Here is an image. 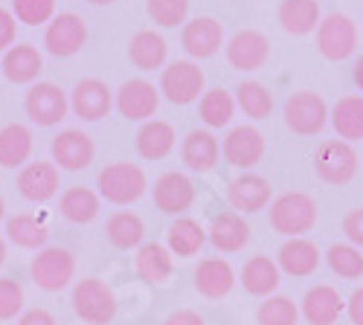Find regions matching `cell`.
<instances>
[{
  "label": "cell",
  "instance_id": "5bb4252c",
  "mask_svg": "<svg viewBox=\"0 0 363 325\" xmlns=\"http://www.w3.org/2000/svg\"><path fill=\"white\" fill-rule=\"evenodd\" d=\"M267 58H270V44L259 29H241L227 41V62L241 73H253L264 67Z\"/></svg>",
  "mask_w": 363,
  "mask_h": 325
},
{
  "label": "cell",
  "instance_id": "ac0fdd59",
  "mask_svg": "<svg viewBox=\"0 0 363 325\" xmlns=\"http://www.w3.org/2000/svg\"><path fill=\"white\" fill-rule=\"evenodd\" d=\"M151 198H155V206L166 215H184L189 206L195 203V186L186 174L180 171H166L160 181L151 189Z\"/></svg>",
  "mask_w": 363,
  "mask_h": 325
},
{
  "label": "cell",
  "instance_id": "7bdbcfd3",
  "mask_svg": "<svg viewBox=\"0 0 363 325\" xmlns=\"http://www.w3.org/2000/svg\"><path fill=\"white\" fill-rule=\"evenodd\" d=\"M23 311V287L15 279H0V319H15Z\"/></svg>",
  "mask_w": 363,
  "mask_h": 325
},
{
  "label": "cell",
  "instance_id": "ffe728a7",
  "mask_svg": "<svg viewBox=\"0 0 363 325\" xmlns=\"http://www.w3.org/2000/svg\"><path fill=\"white\" fill-rule=\"evenodd\" d=\"M235 287V270L227 258L209 256L201 258L195 268V290L206 300H224L227 293Z\"/></svg>",
  "mask_w": 363,
  "mask_h": 325
},
{
  "label": "cell",
  "instance_id": "4fadbf2b",
  "mask_svg": "<svg viewBox=\"0 0 363 325\" xmlns=\"http://www.w3.org/2000/svg\"><path fill=\"white\" fill-rule=\"evenodd\" d=\"M113 108V91L102 79H82L70 93V110L84 122H99Z\"/></svg>",
  "mask_w": 363,
  "mask_h": 325
},
{
  "label": "cell",
  "instance_id": "4dcf8cb0",
  "mask_svg": "<svg viewBox=\"0 0 363 325\" xmlns=\"http://www.w3.org/2000/svg\"><path fill=\"white\" fill-rule=\"evenodd\" d=\"M331 128L340 139H363V96H343L328 113Z\"/></svg>",
  "mask_w": 363,
  "mask_h": 325
},
{
  "label": "cell",
  "instance_id": "d6a6232c",
  "mask_svg": "<svg viewBox=\"0 0 363 325\" xmlns=\"http://www.w3.org/2000/svg\"><path fill=\"white\" fill-rule=\"evenodd\" d=\"M137 273L148 285H163L172 276V250L166 244L148 241L137 250Z\"/></svg>",
  "mask_w": 363,
  "mask_h": 325
},
{
  "label": "cell",
  "instance_id": "c3c4849f",
  "mask_svg": "<svg viewBox=\"0 0 363 325\" xmlns=\"http://www.w3.org/2000/svg\"><path fill=\"white\" fill-rule=\"evenodd\" d=\"M346 314L352 319V325H363V287H357L349 302H346Z\"/></svg>",
  "mask_w": 363,
  "mask_h": 325
},
{
  "label": "cell",
  "instance_id": "f35d334b",
  "mask_svg": "<svg viewBox=\"0 0 363 325\" xmlns=\"http://www.w3.org/2000/svg\"><path fill=\"white\" fill-rule=\"evenodd\" d=\"M331 273L340 279H360L363 276V250L354 244H331L325 253Z\"/></svg>",
  "mask_w": 363,
  "mask_h": 325
},
{
  "label": "cell",
  "instance_id": "277c9868",
  "mask_svg": "<svg viewBox=\"0 0 363 325\" xmlns=\"http://www.w3.org/2000/svg\"><path fill=\"white\" fill-rule=\"evenodd\" d=\"M314 171L323 183L346 186L357 174V152L346 139H325L317 145L314 154Z\"/></svg>",
  "mask_w": 363,
  "mask_h": 325
},
{
  "label": "cell",
  "instance_id": "5b68a950",
  "mask_svg": "<svg viewBox=\"0 0 363 325\" xmlns=\"http://www.w3.org/2000/svg\"><path fill=\"white\" fill-rule=\"evenodd\" d=\"M23 108L35 125L52 128V125H62V120H67L70 96L52 81H35L23 96Z\"/></svg>",
  "mask_w": 363,
  "mask_h": 325
},
{
  "label": "cell",
  "instance_id": "8d00e7d4",
  "mask_svg": "<svg viewBox=\"0 0 363 325\" xmlns=\"http://www.w3.org/2000/svg\"><path fill=\"white\" fill-rule=\"evenodd\" d=\"M235 96L227 93L224 87H213V91H203L201 96V122L209 128H224L233 122V113H235Z\"/></svg>",
  "mask_w": 363,
  "mask_h": 325
},
{
  "label": "cell",
  "instance_id": "9c48e42d",
  "mask_svg": "<svg viewBox=\"0 0 363 325\" xmlns=\"http://www.w3.org/2000/svg\"><path fill=\"white\" fill-rule=\"evenodd\" d=\"M203 93V70L195 62H172L160 73V96L172 105H189Z\"/></svg>",
  "mask_w": 363,
  "mask_h": 325
},
{
  "label": "cell",
  "instance_id": "f907efd6",
  "mask_svg": "<svg viewBox=\"0 0 363 325\" xmlns=\"http://www.w3.org/2000/svg\"><path fill=\"white\" fill-rule=\"evenodd\" d=\"M4 261H6V241L0 239V268H4Z\"/></svg>",
  "mask_w": 363,
  "mask_h": 325
},
{
  "label": "cell",
  "instance_id": "30bf717a",
  "mask_svg": "<svg viewBox=\"0 0 363 325\" xmlns=\"http://www.w3.org/2000/svg\"><path fill=\"white\" fill-rule=\"evenodd\" d=\"M157 105H160V87H155L145 79H128L113 93V108L131 122H148V116H155Z\"/></svg>",
  "mask_w": 363,
  "mask_h": 325
},
{
  "label": "cell",
  "instance_id": "f6af8a7d",
  "mask_svg": "<svg viewBox=\"0 0 363 325\" xmlns=\"http://www.w3.org/2000/svg\"><path fill=\"white\" fill-rule=\"evenodd\" d=\"M15 33H18V21L9 9H0V52H6L15 44Z\"/></svg>",
  "mask_w": 363,
  "mask_h": 325
},
{
  "label": "cell",
  "instance_id": "f5cc1de1",
  "mask_svg": "<svg viewBox=\"0 0 363 325\" xmlns=\"http://www.w3.org/2000/svg\"><path fill=\"white\" fill-rule=\"evenodd\" d=\"M6 218V203H4V198H0V221Z\"/></svg>",
  "mask_w": 363,
  "mask_h": 325
},
{
  "label": "cell",
  "instance_id": "7dc6e473",
  "mask_svg": "<svg viewBox=\"0 0 363 325\" xmlns=\"http://www.w3.org/2000/svg\"><path fill=\"white\" fill-rule=\"evenodd\" d=\"M18 325H55V317L44 308H29V311L21 314Z\"/></svg>",
  "mask_w": 363,
  "mask_h": 325
},
{
  "label": "cell",
  "instance_id": "836d02e7",
  "mask_svg": "<svg viewBox=\"0 0 363 325\" xmlns=\"http://www.w3.org/2000/svg\"><path fill=\"white\" fill-rule=\"evenodd\" d=\"M99 203H102V198L94 189L70 186L67 192H62V203H58V210H62V215L70 224H90L99 215Z\"/></svg>",
  "mask_w": 363,
  "mask_h": 325
},
{
  "label": "cell",
  "instance_id": "1f68e13d",
  "mask_svg": "<svg viewBox=\"0 0 363 325\" xmlns=\"http://www.w3.org/2000/svg\"><path fill=\"white\" fill-rule=\"evenodd\" d=\"M169 250L180 258H192L201 253V247L206 244V229L195 221V218H174L169 227Z\"/></svg>",
  "mask_w": 363,
  "mask_h": 325
},
{
  "label": "cell",
  "instance_id": "6da1fadb",
  "mask_svg": "<svg viewBox=\"0 0 363 325\" xmlns=\"http://www.w3.org/2000/svg\"><path fill=\"white\" fill-rule=\"evenodd\" d=\"M317 224V200L306 192H285L270 203V227L288 239L311 232Z\"/></svg>",
  "mask_w": 363,
  "mask_h": 325
},
{
  "label": "cell",
  "instance_id": "816d5d0a",
  "mask_svg": "<svg viewBox=\"0 0 363 325\" xmlns=\"http://www.w3.org/2000/svg\"><path fill=\"white\" fill-rule=\"evenodd\" d=\"M87 4H94V6H108V4H116V0H87Z\"/></svg>",
  "mask_w": 363,
  "mask_h": 325
},
{
  "label": "cell",
  "instance_id": "d6986e66",
  "mask_svg": "<svg viewBox=\"0 0 363 325\" xmlns=\"http://www.w3.org/2000/svg\"><path fill=\"white\" fill-rule=\"evenodd\" d=\"M227 200L235 212L241 215H250V212H262L264 206L270 203V183L267 177L262 174H253V171H245L230 181V189H227Z\"/></svg>",
  "mask_w": 363,
  "mask_h": 325
},
{
  "label": "cell",
  "instance_id": "cb8c5ba5",
  "mask_svg": "<svg viewBox=\"0 0 363 325\" xmlns=\"http://www.w3.org/2000/svg\"><path fill=\"white\" fill-rule=\"evenodd\" d=\"M279 282H282V270L270 256H253V258H247L245 268H241V287H245L250 297H259V300L274 297Z\"/></svg>",
  "mask_w": 363,
  "mask_h": 325
},
{
  "label": "cell",
  "instance_id": "b9f144b4",
  "mask_svg": "<svg viewBox=\"0 0 363 325\" xmlns=\"http://www.w3.org/2000/svg\"><path fill=\"white\" fill-rule=\"evenodd\" d=\"M12 15L26 26L50 23L55 18V0H12Z\"/></svg>",
  "mask_w": 363,
  "mask_h": 325
},
{
  "label": "cell",
  "instance_id": "74e56055",
  "mask_svg": "<svg viewBox=\"0 0 363 325\" xmlns=\"http://www.w3.org/2000/svg\"><path fill=\"white\" fill-rule=\"evenodd\" d=\"M235 105L245 110L250 120H267L270 110H274V96L262 81L245 79L235 87Z\"/></svg>",
  "mask_w": 363,
  "mask_h": 325
},
{
  "label": "cell",
  "instance_id": "603a6c76",
  "mask_svg": "<svg viewBox=\"0 0 363 325\" xmlns=\"http://www.w3.org/2000/svg\"><path fill=\"white\" fill-rule=\"evenodd\" d=\"M302 317L308 325H335L343 314V300L331 285H314L302 297Z\"/></svg>",
  "mask_w": 363,
  "mask_h": 325
},
{
  "label": "cell",
  "instance_id": "484cf974",
  "mask_svg": "<svg viewBox=\"0 0 363 325\" xmlns=\"http://www.w3.org/2000/svg\"><path fill=\"white\" fill-rule=\"evenodd\" d=\"M169 44L155 29H140V33L128 41V58L137 70H160L166 64Z\"/></svg>",
  "mask_w": 363,
  "mask_h": 325
},
{
  "label": "cell",
  "instance_id": "d590c367",
  "mask_svg": "<svg viewBox=\"0 0 363 325\" xmlns=\"http://www.w3.org/2000/svg\"><path fill=\"white\" fill-rule=\"evenodd\" d=\"M108 241L111 247L116 250H131V247H140L143 244V235H145V227H143V218L134 215V212H113L108 218Z\"/></svg>",
  "mask_w": 363,
  "mask_h": 325
},
{
  "label": "cell",
  "instance_id": "ee69618b",
  "mask_svg": "<svg viewBox=\"0 0 363 325\" xmlns=\"http://www.w3.org/2000/svg\"><path fill=\"white\" fill-rule=\"evenodd\" d=\"M343 232H346V239H349L354 247L363 250V206H360V210L346 212V218H343Z\"/></svg>",
  "mask_w": 363,
  "mask_h": 325
},
{
  "label": "cell",
  "instance_id": "44dd1931",
  "mask_svg": "<svg viewBox=\"0 0 363 325\" xmlns=\"http://www.w3.org/2000/svg\"><path fill=\"white\" fill-rule=\"evenodd\" d=\"M250 224L245 221L241 212H221L213 218L206 229V241L213 244L218 253H238L241 247H247L250 241Z\"/></svg>",
  "mask_w": 363,
  "mask_h": 325
},
{
  "label": "cell",
  "instance_id": "8fae6325",
  "mask_svg": "<svg viewBox=\"0 0 363 325\" xmlns=\"http://www.w3.org/2000/svg\"><path fill=\"white\" fill-rule=\"evenodd\" d=\"M87 41V23L76 12L55 15L44 29V47L55 58H70L76 55Z\"/></svg>",
  "mask_w": 363,
  "mask_h": 325
},
{
  "label": "cell",
  "instance_id": "e0dca14e",
  "mask_svg": "<svg viewBox=\"0 0 363 325\" xmlns=\"http://www.w3.org/2000/svg\"><path fill=\"white\" fill-rule=\"evenodd\" d=\"M58 186H62V174H58L55 163L38 160V163H26L18 174V192L33 200V203H47L50 198L58 195Z\"/></svg>",
  "mask_w": 363,
  "mask_h": 325
},
{
  "label": "cell",
  "instance_id": "e575fe53",
  "mask_svg": "<svg viewBox=\"0 0 363 325\" xmlns=\"http://www.w3.org/2000/svg\"><path fill=\"white\" fill-rule=\"evenodd\" d=\"M6 235H9V241L21 250H44V244L50 239L47 227L35 215H26V212L6 218Z\"/></svg>",
  "mask_w": 363,
  "mask_h": 325
},
{
  "label": "cell",
  "instance_id": "4316f807",
  "mask_svg": "<svg viewBox=\"0 0 363 325\" xmlns=\"http://www.w3.org/2000/svg\"><path fill=\"white\" fill-rule=\"evenodd\" d=\"M180 157H184V163H186V169H192V171H213L216 169V163H218V157H221V145H218V139L209 134V131H189L186 134V139H184V145H180Z\"/></svg>",
  "mask_w": 363,
  "mask_h": 325
},
{
  "label": "cell",
  "instance_id": "bcb514c9",
  "mask_svg": "<svg viewBox=\"0 0 363 325\" xmlns=\"http://www.w3.org/2000/svg\"><path fill=\"white\" fill-rule=\"evenodd\" d=\"M163 325H206V322H203V317H201L198 311H192V308H177V311H172V314L166 317Z\"/></svg>",
  "mask_w": 363,
  "mask_h": 325
},
{
  "label": "cell",
  "instance_id": "9a60e30c",
  "mask_svg": "<svg viewBox=\"0 0 363 325\" xmlns=\"http://www.w3.org/2000/svg\"><path fill=\"white\" fill-rule=\"evenodd\" d=\"M221 152H224V160H227L230 166L250 171V169L259 166L262 157H264V137H262V131L253 128V125H238V128H233V131L224 137V149H221Z\"/></svg>",
  "mask_w": 363,
  "mask_h": 325
},
{
  "label": "cell",
  "instance_id": "7a4b0ae2",
  "mask_svg": "<svg viewBox=\"0 0 363 325\" xmlns=\"http://www.w3.org/2000/svg\"><path fill=\"white\" fill-rule=\"evenodd\" d=\"M96 186H99L102 200L125 206V203H134L145 195L148 181H145V171L134 163H111L99 171Z\"/></svg>",
  "mask_w": 363,
  "mask_h": 325
},
{
  "label": "cell",
  "instance_id": "ab89813d",
  "mask_svg": "<svg viewBox=\"0 0 363 325\" xmlns=\"http://www.w3.org/2000/svg\"><path fill=\"white\" fill-rule=\"evenodd\" d=\"M299 308L288 297H264V302L256 311L259 325H296Z\"/></svg>",
  "mask_w": 363,
  "mask_h": 325
},
{
  "label": "cell",
  "instance_id": "681fc988",
  "mask_svg": "<svg viewBox=\"0 0 363 325\" xmlns=\"http://www.w3.org/2000/svg\"><path fill=\"white\" fill-rule=\"evenodd\" d=\"M352 79H354V84H357V91H363V55H357L354 70H352Z\"/></svg>",
  "mask_w": 363,
  "mask_h": 325
},
{
  "label": "cell",
  "instance_id": "3957f363",
  "mask_svg": "<svg viewBox=\"0 0 363 325\" xmlns=\"http://www.w3.org/2000/svg\"><path fill=\"white\" fill-rule=\"evenodd\" d=\"M73 311L84 325H108L116 317V297L108 282L82 279L73 287Z\"/></svg>",
  "mask_w": 363,
  "mask_h": 325
},
{
  "label": "cell",
  "instance_id": "7402d4cb",
  "mask_svg": "<svg viewBox=\"0 0 363 325\" xmlns=\"http://www.w3.org/2000/svg\"><path fill=\"white\" fill-rule=\"evenodd\" d=\"M0 70H4V76L12 84H35L44 70V58H41L38 47H33V44H12L4 52Z\"/></svg>",
  "mask_w": 363,
  "mask_h": 325
},
{
  "label": "cell",
  "instance_id": "7c38bea8",
  "mask_svg": "<svg viewBox=\"0 0 363 325\" xmlns=\"http://www.w3.org/2000/svg\"><path fill=\"white\" fill-rule=\"evenodd\" d=\"M50 152H52V163L62 171H82V169H87L90 163H94L96 145H94V139H90L84 131L67 128V131L52 137Z\"/></svg>",
  "mask_w": 363,
  "mask_h": 325
},
{
  "label": "cell",
  "instance_id": "52a82bcc",
  "mask_svg": "<svg viewBox=\"0 0 363 325\" xmlns=\"http://www.w3.org/2000/svg\"><path fill=\"white\" fill-rule=\"evenodd\" d=\"M328 105L320 93L299 91L285 102V125L299 137H314L328 125Z\"/></svg>",
  "mask_w": 363,
  "mask_h": 325
},
{
  "label": "cell",
  "instance_id": "f546056e",
  "mask_svg": "<svg viewBox=\"0 0 363 325\" xmlns=\"http://www.w3.org/2000/svg\"><path fill=\"white\" fill-rule=\"evenodd\" d=\"M174 149V128L163 120H148L137 131V154L143 160H163Z\"/></svg>",
  "mask_w": 363,
  "mask_h": 325
},
{
  "label": "cell",
  "instance_id": "2e32d148",
  "mask_svg": "<svg viewBox=\"0 0 363 325\" xmlns=\"http://www.w3.org/2000/svg\"><path fill=\"white\" fill-rule=\"evenodd\" d=\"M180 44L192 58H213L224 44V26L209 15H198L184 23Z\"/></svg>",
  "mask_w": 363,
  "mask_h": 325
},
{
  "label": "cell",
  "instance_id": "d4e9b609",
  "mask_svg": "<svg viewBox=\"0 0 363 325\" xmlns=\"http://www.w3.org/2000/svg\"><path fill=\"white\" fill-rule=\"evenodd\" d=\"M277 264H279V270L288 273V276H311L317 268H320V247L308 239H288L279 253H277Z\"/></svg>",
  "mask_w": 363,
  "mask_h": 325
},
{
  "label": "cell",
  "instance_id": "f1b7e54d",
  "mask_svg": "<svg viewBox=\"0 0 363 325\" xmlns=\"http://www.w3.org/2000/svg\"><path fill=\"white\" fill-rule=\"evenodd\" d=\"M33 154V131L21 122L0 128V166L4 169H23Z\"/></svg>",
  "mask_w": 363,
  "mask_h": 325
},
{
  "label": "cell",
  "instance_id": "8992f818",
  "mask_svg": "<svg viewBox=\"0 0 363 325\" xmlns=\"http://www.w3.org/2000/svg\"><path fill=\"white\" fill-rule=\"evenodd\" d=\"M29 273H33V282L47 293L65 290L73 282L76 258L67 247H44L29 261Z\"/></svg>",
  "mask_w": 363,
  "mask_h": 325
},
{
  "label": "cell",
  "instance_id": "ba28073f",
  "mask_svg": "<svg viewBox=\"0 0 363 325\" xmlns=\"http://www.w3.org/2000/svg\"><path fill=\"white\" fill-rule=\"evenodd\" d=\"M317 50L328 62H343L357 50V26L349 15L331 12L317 26Z\"/></svg>",
  "mask_w": 363,
  "mask_h": 325
},
{
  "label": "cell",
  "instance_id": "60d3db41",
  "mask_svg": "<svg viewBox=\"0 0 363 325\" xmlns=\"http://www.w3.org/2000/svg\"><path fill=\"white\" fill-rule=\"evenodd\" d=\"M145 12L163 29H174L186 23L189 15V0H145Z\"/></svg>",
  "mask_w": 363,
  "mask_h": 325
},
{
  "label": "cell",
  "instance_id": "83f0119b",
  "mask_svg": "<svg viewBox=\"0 0 363 325\" xmlns=\"http://www.w3.org/2000/svg\"><path fill=\"white\" fill-rule=\"evenodd\" d=\"M320 4L317 0H282L279 23L288 35H308L320 26Z\"/></svg>",
  "mask_w": 363,
  "mask_h": 325
}]
</instances>
